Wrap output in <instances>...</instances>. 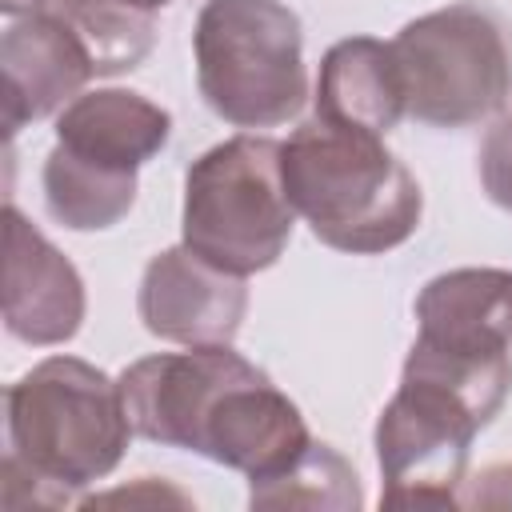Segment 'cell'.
Segmentation results:
<instances>
[{"mask_svg": "<svg viewBox=\"0 0 512 512\" xmlns=\"http://www.w3.org/2000/svg\"><path fill=\"white\" fill-rule=\"evenodd\" d=\"M52 8L88 48L96 76H120L136 68L156 40L152 8L128 0H48Z\"/></svg>", "mask_w": 512, "mask_h": 512, "instance_id": "obj_16", "label": "cell"}, {"mask_svg": "<svg viewBox=\"0 0 512 512\" xmlns=\"http://www.w3.org/2000/svg\"><path fill=\"white\" fill-rule=\"evenodd\" d=\"M280 168L296 216L336 252H392L420 228V180L376 132L312 116L280 140Z\"/></svg>", "mask_w": 512, "mask_h": 512, "instance_id": "obj_2", "label": "cell"}, {"mask_svg": "<svg viewBox=\"0 0 512 512\" xmlns=\"http://www.w3.org/2000/svg\"><path fill=\"white\" fill-rule=\"evenodd\" d=\"M296 228L284 188L280 140L240 132L212 144L184 172L180 244L208 264L252 276L272 268Z\"/></svg>", "mask_w": 512, "mask_h": 512, "instance_id": "obj_4", "label": "cell"}, {"mask_svg": "<svg viewBox=\"0 0 512 512\" xmlns=\"http://www.w3.org/2000/svg\"><path fill=\"white\" fill-rule=\"evenodd\" d=\"M252 508H328L356 512L364 508V488L356 468L324 440H312L284 472L248 484Z\"/></svg>", "mask_w": 512, "mask_h": 512, "instance_id": "obj_15", "label": "cell"}, {"mask_svg": "<svg viewBox=\"0 0 512 512\" xmlns=\"http://www.w3.org/2000/svg\"><path fill=\"white\" fill-rule=\"evenodd\" d=\"M88 312L76 264L16 208H4V328L8 336L52 348L80 332Z\"/></svg>", "mask_w": 512, "mask_h": 512, "instance_id": "obj_9", "label": "cell"}, {"mask_svg": "<svg viewBox=\"0 0 512 512\" xmlns=\"http://www.w3.org/2000/svg\"><path fill=\"white\" fill-rule=\"evenodd\" d=\"M48 0H0V12L8 16V20H16V16H32V12H40Z\"/></svg>", "mask_w": 512, "mask_h": 512, "instance_id": "obj_20", "label": "cell"}, {"mask_svg": "<svg viewBox=\"0 0 512 512\" xmlns=\"http://www.w3.org/2000/svg\"><path fill=\"white\" fill-rule=\"evenodd\" d=\"M128 4H140V8H152V12H156V8H164V4H172V0H128Z\"/></svg>", "mask_w": 512, "mask_h": 512, "instance_id": "obj_21", "label": "cell"}, {"mask_svg": "<svg viewBox=\"0 0 512 512\" xmlns=\"http://www.w3.org/2000/svg\"><path fill=\"white\" fill-rule=\"evenodd\" d=\"M476 168H480V188L484 196L512 212V116L496 120L484 140H480V152H476Z\"/></svg>", "mask_w": 512, "mask_h": 512, "instance_id": "obj_17", "label": "cell"}, {"mask_svg": "<svg viewBox=\"0 0 512 512\" xmlns=\"http://www.w3.org/2000/svg\"><path fill=\"white\" fill-rule=\"evenodd\" d=\"M172 140V116L156 100L128 88L80 92L56 112V144L108 172H140Z\"/></svg>", "mask_w": 512, "mask_h": 512, "instance_id": "obj_12", "label": "cell"}, {"mask_svg": "<svg viewBox=\"0 0 512 512\" xmlns=\"http://www.w3.org/2000/svg\"><path fill=\"white\" fill-rule=\"evenodd\" d=\"M244 364L248 360L232 344H200L188 352H156L132 360L116 376L132 432L148 444L192 452L216 392Z\"/></svg>", "mask_w": 512, "mask_h": 512, "instance_id": "obj_7", "label": "cell"}, {"mask_svg": "<svg viewBox=\"0 0 512 512\" xmlns=\"http://www.w3.org/2000/svg\"><path fill=\"white\" fill-rule=\"evenodd\" d=\"M416 344L452 356L512 352V272L452 268L432 276L416 296Z\"/></svg>", "mask_w": 512, "mask_h": 512, "instance_id": "obj_11", "label": "cell"}, {"mask_svg": "<svg viewBox=\"0 0 512 512\" xmlns=\"http://www.w3.org/2000/svg\"><path fill=\"white\" fill-rule=\"evenodd\" d=\"M408 116L432 128H468L496 116L512 92V52L480 4H448L392 36Z\"/></svg>", "mask_w": 512, "mask_h": 512, "instance_id": "obj_5", "label": "cell"}, {"mask_svg": "<svg viewBox=\"0 0 512 512\" xmlns=\"http://www.w3.org/2000/svg\"><path fill=\"white\" fill-rule=\"evenodd\" d=\"M136 312L164 344H232L248 316V276L208 264L188 244H172L148 260Z\"/></svg>", "mask_w": 512, "mask_h": 512, "instance_id": "obj_8", "label": "cell"}, {"mask_svg": "<svg viewBox=\"0 0 512 512\" xmlns=\"http://www.w3.org/2000/svg\"><path fill=\"white\" fill-rule=\"evenodd\" d=\"M112 500H128V504H136V500H148V504H192L184 492H176V488L160 484L156 476H140V480H136V488H120V492L88 496L84 504H112Z\"/></svg>", "mask_w": 512, "mask_h": 512, "instance_id": "obj_19", "label": "cell"}, {"mask_svg": "<svg viewBox=\"0 0 512 512\" xmlns=\"http://www.w3.org/2000/svg\"><path fill=\"white\" fill-rule=\"evenodd\" d=\"M316 116L388 136L408 116L392 40H376V36L336 40L320 60Z\"/></svg>", "mask_w": 512, "mask_h": 512, "instance_id": "obj_13", "label": "cell"}, {"mask_svg": "<svg viewBox=\"0 0 512 512\" xmlns=\"http://www.w3.org/2000/svg\"><path fill=\"white\" fill-rule=\"evenodd\" d=\"M44 204L48 216L72 232H104L120 224L136 204V172H108L68 156L60 144L44 156Z\"/></svg>", "mask_w": 512, "mask_h": 512, "instance_id": "obj_14", "label": "cell"}, {"mask_svg": "<svg viewBox=\"0 0 512 512\" xmlns=\"http://www.w3.org/2000/svg\"><path fill=\"white\" fill-rule=\"evenodd\" d=\"M492 416L456 384L408 368L376 420V464L388 508H460L468 452Z\"/></svg>", "mask_w": 512, "mask_h": 512, "instance_id": "obj_6", "label": "cell"}, {"mask_svg": "<svg viewBox=\"0 0 512 512\" xmlns=\"http://www.w3.org/2000/svg\"><path fill=\"white\" fill-rule=\"evenodd\" d=\"M460 508H512V464H492L464 480Z\"/></svg>", "mask_w": 512, "mask_h": 512, "instance_id": "obj_18", "label": "cell"}, {"mask_svg": "<svg viewBox=\"0 0 512 512\" xmlns=\"http://www.w3.org/2000/svg\"><path fill=\"white\" fill-rule=\"evenodd\" d=\"M0 76L4 128L8 136H16L24 124L68 108L96 76V64L84 40L52 8H40L32 16L8 20L0 36Z\"/></svg>", "mask_w": 512, "mask_h": 512, "instance_id": "obj_10", "label": "cell"}, {"mask_svg": "<svg viewBox=\"0 0 512 512\" xmlns=\"http://www.w3.org/2000/svg\"><path fill=\"white\" fill-rule=\"evenodd\" d=\"M196 88L236 128H280L308 100L304 28L280 0H204L192 32Z\"/></svg>", "mask_w": 512, "mask_h": 512, "instance_id": "obj_3", "label": "cell"}, {"mask_svg": "<svg viewBox=\"0 0 512 512\" xmlns=\"http://www.w3.org/2000/svg\"><path fill=\"white\" fill-rule=\"evenodd\" d=\"M4 508H64L104 480L136 436L120 384L80 360L48 356L4 392Z\"/></svg>", "mask_w": 512, "mask_h": 512, "instance_id": "obj_1", "label": "cell"}]
</instances>
